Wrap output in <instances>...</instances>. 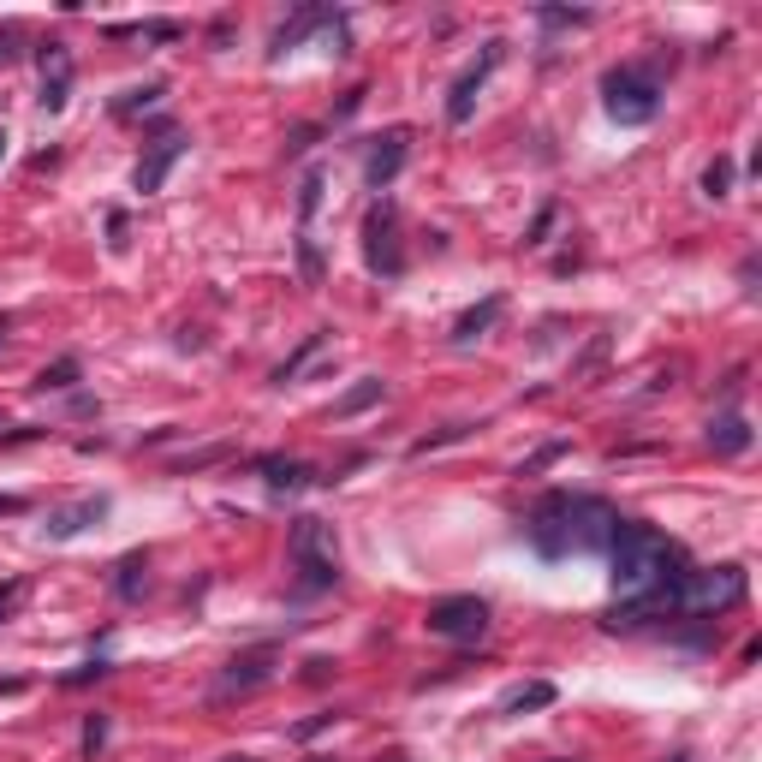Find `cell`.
Listing matches in <instances>:
<instances>
[{"label":"cell","mask_w":762,"mask_h":762,"mask_svg":"<svg viewBox=\"0 0 762 762\" xmlns=\"http://www.w3.org/2000/svg\"><path fill=\"white\" fill-rule=\"evenodd\" d=\"M554 697H560V691H554L548 679H530V685H512V691H507V703H501V709H507V715H524V709H548Z\"/></svg>","instance_id":"cell-17"},{"label":"cell","mask_w":762,"mask_h":762,"mask_svg":"<svg viewBox=\"0 0 762 762\" xmlns=\"http://www.w3.org/2000/svg\"><path fill=\"white\" fill-rule=\"evenodd\" d=\"M227 762H256V757H227Z\"/></svg>","instance_id":"cell-31"},{"label":"cell","mask_w":762,"mask_h":762,"mask_svg":"<svg viewBox=\"0 0 762 762\" xmlns=\"http://www.w3.org/2000/svg\"><path fill=\"white\" fill-rule=\"evenodd\" d=\"M179 155H185V137H173V131H167V137H161V143H155V149H149V155L137 161V173H131V185H137L143 197H149V191H161Z\"/></svg>","instance_id":"cell-10"},{"label":"cell","mask_w":762,"mask_h":762,"mask_svg":"<svg viewBox=\"0 0 762 762\" xmlns=\"http://www.w3.org/2000/svg\"><path fill=\"white\" fill-rule=\"evenodd\" d=\"M703 191H709V197H727V191H733V161H727V155H715V161L703 167Z\"/></svg>","instance_id":"cell-21"},{"label":"cell","mask_w":762,"mask_h":762,"mask_svg":"<svg viewBox=\"0 0 762 762\" xmlns=\"http://www.w3.org/2000/svg\"><path fill=\"white\" fill-rule=\"evenodd\" d=\"M405 149H411V131L393 126L370 137V161H364V179H370V191H387L393 179H399V167H405Z\"/></svg>","instance_id":"cell-8"},{"label":"cell","mask_w":762,"mask_h":762,"mask_svg":"<svg viewBox=\"0 0 762 762\" xmlns=\"http://www.w3.org/2000/svg\"><path fill=\"white\" fill-rule=\"evenodd\" d=\"M423 626L435 637H453V643H477L489 632V602L483 596H441V602H429Z\"/></svg>","instance_id":"cell-6"},{"label":"cell","mask_w":762,"mask_h":762,"mask_svg":"<svg viewBox=\"0 0 762 762\" xmlns=\"http://www.w3.org/2000/svg\"><path fill=\"white\" fill-rule=\"evenodd\" d=\"M102 512H108V501H102V495H90V501H78V507L54 512V518H48V536H54V542H66V536H78L84 524H96Z\"/></svg>","instance_id":"cell-13"},{"label":"cell","mask_w":762,"mask_h":762,"mask_svg":"<svg viewBox=\"0 0 762 762\" xmlns=\"http://www.w3.org/2000/svg\"><path fill=\"white\" fill-rule=\"evenodd\" d=\"M322 352H328V328H316V334H304V346H298V352H292V358H286V364L274 370V387H286V381H298V376H304V370H310V364H316V358H322Z\"/></svg>","instance_id":"cell-14"},{"label":"cell","mask_w":762,"mask_h":762,"mask_svg":"<svg viewBox=\"0 0 762 762\" xmlns=\"http://www.w3.org/2000/svg\"><path fill=\"white\" fill-rule=\"evenodd\" d=\"M376 399H381V376H364L346 399H334V417H358V411H364V405H376Z\"/></svg>","instance_id":"cell-18"},{"label":"cell","mask_w":762,"mask_h":762,"mask_svg":"<svg viewBox=\"0 0 762 762\" xmlns=\"http://www.w3.org/2000/svg\"><path fill=\"white\" fill-rule=\"evenodd\" d=\"M316 203H322V173H304V191H298V233H310Z\"/></svg>","instance_id":"cell-22"},{"label":"cell","mask_w":762,"mask_h":762,"mask_svg":"<svg viewBox=\"0 0 762 762\" xmlns=\"http://www.w3.org/2000/svg\"><path fill=\"white\" fill-rule=\"evenodd\" d=\"M0 512H24V501H12V495H6V501H0Z\"/></svg>","instance_id":"cell-30"},{"label":"cell","mask_w":762,"mask_h":762,"mask_svg":"<svg viewBox=\"0 0 762 762\" xmlns=\"http://www.w3.org/2000/svg\"><path fill=\"white\" fill-rule=\"evenodd\" d=\"M256 471L268 477V489H304L310 483V465L304 459H256Z\"/></svg>","instance_id":"cell-16"},{"label":"cell","mask_w":762,"mask_h":762,"mask_svg":"<svg viewBox=\"0 0 762 762\" xmlns=\"http://www.w3.org/2000/svg\"><path fill=\"white\" fill-rule=\"evenodd\" d=\"M608 578L620 590V602H643L655 590H667L679 572H685V554L679 542H667L655 524H637V518H614L608 530Z\"/></svg>","instance_id":"cell-1"},{"label":"cell","mask_w":762,"mask_h":762,"mask_svg":"<svg viewBox=\"0 0 762 762\" xmlns=\"http://www.w3.org/2000/svg\"><path fill=\"white\" fill-rule=\"evenodd\" d=\"M102 673H108V661H90V667H72L66 685H90V679H102Z\"/></svg>","instance_id":"cell-26"},{"label":"cell","mask_w":762,"mask_h":762,"mask_svg":"<svg viewBox=\"0 0 762 762\" xmlns=\"http://www.w3.org/2000/svg\"><path fill=\"white\" fill-rule=\"evenodd\" d=\"M608 530H614V512L590 495H542L536 512L524 518V536L542 560H566V554H584V548H608Z\"/></svg>","instance_id":"cell-2"},{"label":"cell","mask_w":762,"mask_h":762,"mask_svg":"<svg viewBox=\"0 0 762 762\" xmlns=\"http://www.w3.org/2000/svg\"><path fill=\"white\" fill-rule=\"evenodd\" d=\"M364 262H370V274H381V280H399V274H405L399 209H393V203H370V215H364Z\"/></svg>","instance_id":"cell-5"},{"label":"cell","mask_w":762,"mask_h":762,"mask_svg":"<svg viewBox=\"0 0 762 762\" xmlns=\"http://www.w3.org/2000/svg\"><path fill=\"white\" fill-rule=\"evenodd\" d=\"M72 381H78V358H60V364H48V370L36 376V387H42V393H66Z\"/></svg>","instance_id":"cell-20"},{"label":"cell","mask_w":762,"mask_h":762,"mask_svg":"<svg viewBox=\"0 0 762 762\" xmlns=\"http://www.w3.org/2000/svg\"><path fill=\"white\" fill-rule=\"evenodd\" d=\"M108 233H114L108 245H114V251H126V215H108Z\"/></svg>","instance_id":"cell-27"},{"label":"cell","mask_w":762,"mask_h":762,"mask_svg":"<svg viewBox=\"0 0 762 762\" xmlns=\"http://www.w3.org/2000/svg\"><path fill=\"white\" fill-rule=\"evenodd\" d=\"M161 96H167L161 84H143V90H126V96L114 102V114H120V120H131V114H143V108H155Z\"/></svg>","instance_id":"cell-19"},{"label":"cell","mask_w":762,"mask_h":762,"mask_svg":"<svg viewBox=\"0 0 762 762\" xmlns=\"http://www.w3.org/2000/svg\"><path fill=\"white\" fill-rule=\"evenodd\" d=\"M143 572H149V560H143V554H126V560H120V584H114V590H120L126 602L143 590Z\"/></svg>","instance_id":"cell-23"},{"label":"cell","mask_w":762,"mask_h":762,"mask_svg":"<svg viewBox=\"0 0 762 762\" xmlns=\"http://www.w3.org/2000/svg\"><path fill=\"white\" fill-rule=\"evenodd\" d=\"M501 54H507V42H483V54H477V60H471V66L453 78V90H447V120H453V126H465V120H471L477 90L489 84V72L501 66Z\"/></svg>","instance_id":"cell-7"},{"label":"cell","mask_w":762,"mask_h":762,"mask_svg":"<svg viewBox=\"0 0 762 762\" xmlns=\"http://www.w3.org/2000/svg\"><path fill=\"white\" fill-rule=\"evenodd\" d=\"M0 155H6V137H0Z\"/></svg>","instance_id":"cell-32"},{"label":"cell","mask_w":762,"mask_h":762,"mask_svg":"<svg viewBox=\"0 0 762 762\" xmlns=\"http://www.w3.org/2000/svg\"><path fill=\"white\" fill-rule=\"evenodd\" d=\"M78 745H84V757H96V751L108 745V715H102V709L84 715V739H78Z\"/></svg>","instance_id":"cell-24"},{"label":"cell","mask_w":762,"mask_h":762,"mask_svg":"<svg viewBox=\"0 0 762 762\" xmlns=\"http://www.w3.org/2000/svg\"><path fill=\"white\" fill-rule=\"evenodd\" d=\"M328 721H334V715H310V721H304V727H298V739H316V733H322V727H328Z\"/></svg>","instance_id":"cell-29"},{"label":"cell","mask_w":762,"mask_h":762,"mask_svg":"<svg viewBox=\"0 0 762 762\" xmlns=\"http://www.w3.org/2000/svg\"><path fill=\"white\" fill-rule=\"evenodd\" d=\"M286 548H292V566H298V590H304V596L340 584V542H334V524L298 518L292 536H286Z\"/></svg>","instance_id":"cell-3"},{"label":"cell","mask_w":762,"mask_h":762,"mask_svg":"<svg viewBox=\"0 0 762 762\" xmlns=\"http://www.w3.org/2000/svg\"><path fill=\"white\" fill-rule=\"evenodd\" d=\"M602 96H608V114H614L620 126H649L655 108H661V84H655L649 66H620V72H608V78H602Z\"/></svg>","instance_id":"cell-4"},{"label":"cell","mask_w":762,"mask_h":762,"mask_svg":"<svg viewBox=\"0 0 762 762\" xmlns=\"http://www.w3.org/2000/svg\"><path fill=\"white\" fill-rule=\"evenodd\" d=\"M501 310H507V298H483L477 310H465V316L453 322V346H471V340H483V334L501 322Z\"/></svg>","instance_id":"cell-12"},{"label":"cell","mask_w":762,"mask_h":762,"mask_svg":"<svg viewBox=\"0 0 762 762\" xmlns=\"http://www.w3.org/2000/svg\"><path fill=\"white\" fill-rule=\"evenodd\" d=\"M560 453H566V441H548V447H542V453H536V459L524 465V477H536V471H542V465H554Z\"/></svg>","instance_id":"cell-25"},{"label":"cell","mask_w":762,"mask_h":762,"mask_svg":"<svg viewBox=\"0 0 762 762\" xmlns=\"http://www.w3.org/2000/svg\"><path fill=\"white\" fill-rule=\"evenodd\" d=\"M42 114H60L72 102V48L66 42H42Z\"/></svg>","instance_id":"cell-9"},{"label":"cell","mask_w":762,"mask_h":762,"mask_svg":"<svg viewBox=\"0 0 762 762\" xmlns=\"http://www.w3.org/2000/svg\"><path fill=\"white\" fill-rule=\"evenodd\" d=\"M709 447H715V453H745V447H751V423H745L739 411L715 417V423H709Z\"/></svg>","instance_id":"cell-15"},{"label":"cell","mask_w":762,"mask_h":762,"mask_svg":"<svg viewBox=\"0 0 762 762\" xmlns=\"http://www.w3.org/2000/svg\"><path fill=\"white\" fill-rule=\"evenodd\" d=\"M268 661H274L268 649H251V655H233V661H227V673H221V697H233V691H256V685H262V679L274 673Z\"/></svg>","instance_id":"cell-11"},{"label":"cell","mask_w":762,"mask_h":762,"mask_svg":"<svg viewBox=\"0 0 762 762\" xmlns=\"http://www.w3.org/2000/svg\"><path fill=\"white\" fill-rule=\"evenodd\" d=\"M387 762H405V757H387Z\"/></svg>","instance_id":"cell-34"},{"label":"cell","mask_w":762,"mask_h":762,"mask_svg":"<svg viewBox=\"0 0 762 762\" xmlns=\"http://www.w3.org/2000/svg\"><path fill=\"white\" fill-rule=\"evenodd\" d=\"M0 340H6V322H0Z\"/></svg>","instance_id":"cell-33"},{"label":"cell","mask_w":762,"mask_h":762,"mask_svg":"<svg viewBox=\"0 0 762 762\" xmlns=\"http://www.w3.org/2000/svg\"><path fill=\"white\" fill-rule=\"evenodd\" d=\"M18 596H24V584H18V578H6V584H0V614H6V608H12Z\"/></svg>","instance_id":"cell-28"}]
</instances>
